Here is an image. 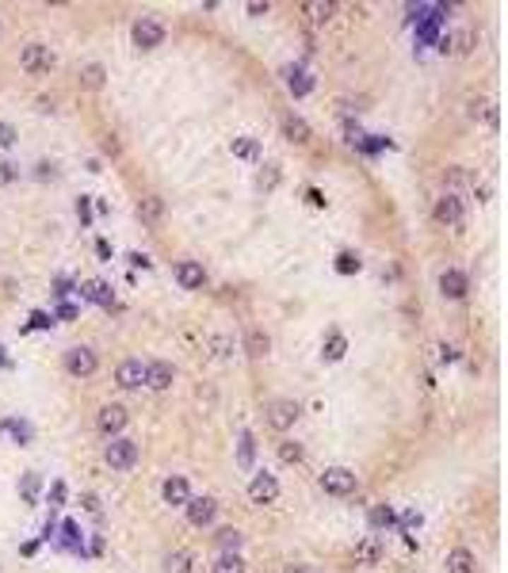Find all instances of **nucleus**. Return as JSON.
<instances>
[{
    "label": "nucleus",
    "instance_id": "obj_1",
    "mask_svg": "<svg viewBox=\"0 0 508 573\" xmlns=\"http://www.w3.org/2000/svg\"><path fill=\"white\" fill-rule=\"evenodd\" d=\"M103 459H107L111 471H130V466L138 463V444L126 436H115L107 447H103Z\"/></svg>",
    "mask_w": 508,
    "mask_h": 573
},
{
    "label": "nucleus",
    "instance_id": "obj_2",
    "mask_svg": "<svg viewBox=\"0 0 508 573\" xmlns=\"http://www.w3.org/2000/svg\"><path fill=\"white\" fill-rule=\"evenodd\" d=\"M65 371H69L73 379H92V374L100 371V355L92 348H84V344H77V348L65 352Z\"/></svg>",
    "mask_w": 508,
    "mask_h": 573
},
{
    "label": "nucleus",
    "instance_id": "obj_3",
    "mask_svg": "<svg viewBox=\"0 0 508 573\" xmlns=\"http://www.w3.org/2000/svg\"><path fill=\"white\" fill-rule=\"evenodd\" d=\"M130 42L138 50H157L165 42V27L157 20H149V16H142V20H134V27H130Z\"/></svg>",
    "mask_w": 508,
    "mask_h": 573
},
{
    "label": "nucleus",
    "instance_id": "obj_4",
    "mask_svg": "<svg viewBox=\"0 0 508 573\" xmlns=\"http://www.w3.org/2000/svg\"><path fill=\"white\" fill-rule=\"evenodd\" d=\"M20 65L27 73H50L54 69V50L46 42H27L20 50Z\"/></svg>",
    "mask_w": 508,
    "mask_h": 573
},
{
    "label": "nucleus",
    "instance_id": "obj_5",
    "mask_svg": "<svg viewBox=\"0 0 508 573\" xmlns=\"http://www.w3.org/2000/svg\"><path fill=\"white\" fill-rule=\"evenodd\" d=\"M321 490L333 493V497H348L355 493V471H348V466H325L321 474Z\"/></svg>",
    "mask_w": 508,
    "mask_h": 573
},
{
    "label": "nucleus",
    "instance_id": "obj_6",
    "mask_svg": "<svg viewBox=\"0 0 508 573\" xmlns=\"http://www.w3.org/2000/svg\"><path fill=\"white\" fill-rule=\"evenodd\" d=\"M298 417H302V406H298V401H271L268 406V425L276 432H290L298 425Z\"/></svg>",
    "mask_w": 508,
    "mask_h": 573
},
{
    "label": "nucleus",
    "instance_id": "obj_7",
    "mask_svg": "<svg viewBox=\"0 0 508 573\" xmlns=\"http://www.w3.org/2000/svg\"><path fill=\"white\" fill-rule=\"evenodd\" d=\"M432 214H436V222H439V225H463V218H466L463 199H459L455 191H444V195H439L436 206H432Z\"/></svg>",
    "mask_w": 508,
    "mask_h": 573
},
{
    "label": "nucleus",
    "instance_id": "obj_8",
    "mask_svg": "<svg viewBox=\"0 0 508 573\" xmlns=\"http://www.w3.org/2000/svg\"><path fill=\"white\" fill-rule=\"evenodd\" d=\"M126 420H130V413L122 409V406H115V401H111V406H103V409L96 413V428H100L107 439H115L119 432L126 428Z\"/></svg>",
    "mask_w": 508,
    "mask_h": 573
},
{
    "label": "nucleus",
    "instance_id": "obj_9",
    "mask_svg": "<svg viewBox=\"0 0 508 573\" xmlns=\"http://www.w3.org/2000/svg\"><path fill=\"white\" fill-rule=\"evenodd\" d=\"M276 497H279L276 474H268V471L252 474V482H249V501H252V504H271Z\"/></svg>",
    "mask_w": 508,
    "mask_h": 573
},
{
    "label": "nucleus",
    "instance_id": "obj_10",
    "mask_svg": "<svg viewBox=\"0 0 508 573\" xmlns=\"http://www.w3.org/2000/svg\"><path fill=\"white\" fill-rule=\"evenodd\" d=\"M115 382L122 390H142L146 386V363L142 360H122L115 367Z\"/></svg>",
    "mask_w": 508,
    "mask_h": 573
},
{
    "label": "nucleus",
    "instance_id": "obj_11",
    "mask_svg": "<svg viewBox=\"0 0 508 573\" xmlns=\"http://www.w3.org/2000/svg\"><path fill=\"white\" fill-rule=\"evenodd\" d=\"M187 520L195 524V528H206V524H214V516H218V504H214V497H187Z\"/></svg>",
    "mask_w": 508,
    "mask_h": 573
},
{
    "label": "nucleus",
    "instance_id": "obj_12",
    "mask_svg": "<svg viewBox=\"0 0 508 573\" xmlns=\"http://www.w3.org/2000/svg\"><path fill=\"white\" fill-rule=\"evenodd\" d=\"M172 379H176V367L168 360H153V363H146V386L149 390H168L172 386Z\"/></svg>",
    "mask_w": 508,
    "mask_h": 573
},
{
    "label": "nucleus",
    "instance_id": "obj_13",
    "mask_svg": "<svg viewBox=\"0 0 508 573\" xmlns=\"http://www.w3.org/2000/svg\"><path fill=\"white\" fill-rule=\"evenodd\" d=\"M176 279H180L184 290H203L206 271H203L199 260H180V264H176Z\"/></svg>",
    "mask_w": 508,
    "mask_h": 573
},
{
    "label": "nucleus",
    "instance_id": "obj_14",
    "mask_svg": "<svg viewBox=\"0 0 508 573\" xmlns=\"http://www.w3.org/2000/svg\"><path fill=\"white\" fill-rule=\"evenodd\" d=\"M439 295L451 298V302H459V298H466V276L459 268H447L444 276H439Z\"/></svg>",
    "mask_w": 508,
    "mask_h": 573
},
{
    "label": "nucleus",
    "instance_id": "obj_15",
    "mask_svg": "<svg viewBox=\"0 0 508 573\" xmlns=\"http://www.w3.org/2000/svg\"><path fill=\"white\" fill-rule=\"evenodd\" d=\"M161 497H165V504H187V497H191V490H187V478H184V474L165 478Z\"/></svg>",
    "mask_w": 508,
    "mask_h": 573
},
{
    "label": "nucleus",
    "instance_id": "obj_16",
    "mask_svg": "<svg viewBox=\"0 0 508 573\" xmlns=\"http://www.w3.org/2000/svg\"><path fill=\"white\" fill-rule=\"evenodd\" d=\"M444 566H447V573H478V558L466 547H455V550H447Z\"/></svg>",
    "mask_w": 508,
    "mask_h": 573
},
{
    "label": "nucleus",
    "instance_id": "obj_17",
    "mask_svg": "<svg viewBox=\"0 0 508 573\" xmlns=\"http://www.w3.org/2000/svg\"><path fill=\"white\" fill-rule=\"evenodd\" d=\"M302 16H306V20L314 23V27H321V23H329V20L336 16V4H333V0H306V4H302Z\"/></svg>",
    "mask_w": 508,
    "mask_h": 573
},
{
    "label": "nucleus",
    "instance_id": "obj_18",
    "mask_svg": "<svg viewBox=\"0 0 508 573\" xmlns=\"http://www.w3.org/2000/svg\"><path fill=\"white\" fill-rule=\"evenodd\" d=\"M244 352H249L252 360H264V355L271 352V336L264 333V329H249V333H244Z\"/></svg>",
    "mask_w": 508,
    "mask_h": 573
},
{
    "label": "nucleus",
    "instance_id": "obj_19",
    "mask_svg": "<svg viewBox=\"0 0 508 573\" xmlns=\"http://www.w3.org/2000/svg\"><path fill=\"white\" fill-rule=\"evenodd\" d=\"M355 562H360V566H379V558H382V547H379V539H374V535H367V539H360L355 543Z\"/></svg>",
    "mask_w": 508,
    "mask_h": 573
},
{
    "label": "nucleus",
    "instance_id": "obj_20",
    "mask_svg": "<svg viewBox=\"0 0 508 573\" xmlns=\"http://www.w3.org/2000/svg\"><path fill=\"white\" fill-rule=\"evenodd\" d=\"M474 42H478V35L470 31V27H459L455 35H447V50L459 54V58H466V54L474 50Z\"/></svg>",
    "mask_w": 508,
    "mask_h": 573
},
{
    "label": "nucleus",
    "instance_id": "obj_21",
    "mask_svg": "<svg viewBox=\"0 0 508 573\" xmlns=\"http://www.w3.org/2000/svg\"><path fill=\"white\" fill-rule=\"evenodd\" d=\"M283 134H287L295 146H306L309 138H314V134H309V123H306V119H298V115H287V119H283Z\"/></svg>",
    "mask_w": 508,
    "mask_h": 573
},
{
    "label": "nucleus",
    "instance_id": "obj_22",
    "mask_svg": "<svg viewBox=\"0 0 508 573\" xmlns=\"http://www.w3.org/2000/svg\"><path fill=\"white\" fill-rule=\"evenodd\" d=\"M138 218L149 222V225L161 222V218H165V199H161V195H146V199L138 203Z\"/></svg>",
    "mask_w": 508,
    "mask_h": 573
},
{
    "label": "nucleus",
    "instance_id": "obj_23",
    "mask_svg": "<svg viewBox=\"0 0 508 573\" xmlns=\"http://www.w3.org/2000/svg\"><path fill=\"white\" fill-rule=\"evenodd\" d=\"M103 81H107V69H103L100 61H84V65H81V84H84V88L100 92Z\"/></svg>",
    "mask_w": 508,
    "mask_h": 573
},
{
    "label": "nucleus",
    "instance_id": "obj_24",
    "mask_svg": "<svg viewBox=\"0 0 508 573\" xmlns=\"http://www.w3.org/2000/svg\"><path fill=\"white\" fill-rule=\"evenodd\" d=\"M161 569L165 573H191V554L187 550H168L161 558Z\"/></svg>",
    "mask_w": 508,
    "mask_h": 573
},
{
    "label": "nucleus",
    "instance_id": "obj_25",
    "mask_svg": "<svg viewBox=\"0 0 508 573\" xmlns=\"http://www.w3.org/2000/svg\"><path fill=\"white\" fill-rule=\"evenodd\" d=\"M211 573H244V558L241 554H218V562L211 566Z\"/></svg>",
    "mask_w": 508,
    "mask_h": 573
},
{
    "label": "nucleus",
    "instance_id": "obj_26",
    "mask_svg": "<svg viewBox=\"0 0 508 573\" xmlns=\"http://www.w3.org/2000/svg\"><path fill=\"white\" fill-rule=\"evenodd\" d=\"M241 543H244V535H241L237 528H222V531H218V547H222V554H237Z\"/></svg>",
    "mask_w": 508,
    "mask_h": 573
},
{
    "label": "nucleus",
    "instance_id": "obj_27",
    "mask_svg": "<svg viewBox=\"0 0 508 573\" xmlns=\"http://www.w3.org/2000/svg\"><path fill=\"white\" fill-rule=\"evenodd\" d=\"M287 88L295 92V96H306V92L314 88V81H309V73H302V69H287Z\"/></svg>",
    "mask_w": 508,
    "mask_h": 573
},
{
    "label": "nucleus",
    "instance_id": "obj_28",
    "mask_svg": "<svg viewBox=\"0 0 508 573\" xmlns=\"http://www.w3.org/2000/svg\"><path fill=\"white\" fill-rule=\"evenodd\" d=\"M84 295H88L92 302H100V306H111V287L103 283V279H92V283L84 287Z\"/></svg>",
    "mask_w": 508,
    "mask_h": 573
},
{
    "label": "nucleus",
    "instance_id": "obj_29",
    "mask_svg": "<svg viewBox=\"0 0 508 573\" xmlns=\"http://www.w3.org/2000/svg\"><path fill=\"white\" fill-rule=\"evenodd\" d=\"M493 107H497V103H489V100H482V96H478V100L470 96V100H466V115H470V119H489V115H493Z\"/></svg>",
    "mask_w": 508,
    "mask_h": 573
},
{
    "label": "nucleus",
    "instance_id": "obj_30",
    "mask_svg": "<svg viewBox=\"0 0 508 573\" xmlns=\"http://www.w3.org/2000/svg\"><path fill=\"white\" fill-rule=\"evenodd\" d=\"M344 352H348V341H344L341 333H333L325 341V360H344Z\"/></svg>",
    "mask_w": 508,
    "mask_h": 573
},
{
    "label": "nucleus",
    "instance_id": "obj_31",
    "mask_svg": "<svg viewBox=\"0 0 508 573\" xmlns=\"http://www.w3.org/2000/svg\"><path fill=\"white\" fill-rule=\"evenodd\" d=\"M302 444H295V439H283V444H279V459H283V463H302Z\"/></svg>",
    "mask_w": 508,
    "mask_h": 573
},
{
    "label": "nucleus",
    "instance_id": "obj_32",
    "mask_svg": "<svg viewBox=\"0 0 508 573\" xmlns=\"http://www.w3.org/2000/svg\"><path fill=\"white\" fill-rule=\"evenodd\" d=\"M336 271H360V256H352V252H341V256H336Z\"/></svg>",
    "mask_w": 508,
    "mask_h": 573
},
{
    "label": "nucleus",
    "instance_id": "obj_33",
    "mask_svg": "<svg viewBox=\"0 0 508 573\" xmlns=\"http://www.w3.org/2000/svg\"><path fill=\"white\" fill-rule=\"evenodd\" d=\"M0 146H16V126L12 123H0Z\"/></svg>",
    "mask_w": 508,
    "mask_h": 573
},
{
    "label": "nucleus",
    "instance_id": "obj_34",
    "mask_svg": "<svg viewBox=\"0 0 508 573\" xmlns=\"http://www.w3.org/2000/svg\"><path fill=\"white\" fill-rule=\"evenodd\" d=\"M211 344H214V352H218V355H230V352H233V341H230V336H211Z\"/></svg>",
    "mask_w": 508,
    "mask_h": 573
},
{
    "label": "nucleus",
    "instance_id": "obj_35",
    "mask_svg": "<svg viewBox=\"0 0 508 573\" xmlns=\"http://www.w3.org/2000/svg\"><path fill=\"white\" fill-rule=\"evenodd\" d=\"M241 463H244V466L252 463V436H249V432L241 436Z\"/></svg>",
    "mask_w": 508,
    "mask_h": 573
},
{
    "label": "nucleus",
    "instance_id": "obj_36",
    "mask_svg": "<svg viewBox=\"0 0 508 573\" xmlns=\"http://www.w3.org/2000/svg\"><path fill=\"white\" fill-rule=\"evenodd\" d=\"M233 153H237V157H252V153H256V146H252L249 138H241V142H233Z\"/></svg>",
    "mask_w": 508,
    "mask_h": 573
},
{
    "label": "nucleus",
    "instance_id": "obj_37",
    "mask_svg": "<svg viewBox=\"0 0 508 573\" xmlns=\"http://www.w3.org/2000/svg\"><path fill=\"white\" fill-rule=\"evenodd\" d=\"M371 520L382 528V524H394V512H390V509H374V512H371Z\"/></svg>",
    "mask_w": 508,
    "mask_h": 573
},
{
    "label": "nucleus",
    "instance_id": "obj_38",
    "mask_svg": "<svg viewBox=\"0 0 508 573\" xmlns=\"http://www.w3.org/2000/svg\"><path fill=\"white\" fill-rule=\"evenodd\" d=\"M276 180H279V165H268V176H260V184H264V187H276Z\"/></svg>",
    "mask_w": 508,
    "mask_h": 573
},
{
    "label": "nucleus",
    "instance_id": "obj_39",
    "mask_svg": "<svg viewBox=\"0 0 508 573\" xmlns=\"http://www.w3.org/2000/svg\"><path fill=\"white\" fill-rule=\"evenodd\" d=\"M12 180H16V165L4 161V165H0V184H12Z\"/></svg>",
    "mask_w": 508,
    "mask_h": 573
},
{
    "label": "nucleus",
    "instance_id": "obj_40",
    "mask_svg": "<svg viewBox=\"0 0 508 573\" xmlns=\"http://www.w3.org/2000/svg\"><path fill=\"white\" fill-rule=\"evenodd\" d=\"M283 573H317V569L309 566V562H290V566H287Z\"/></svg>",
    "mask_w": 508,
    "mask_h": 573
},
{
    "label": "nucleus",
    "instance_id": "obj_41",
    "mask_svg": "<svg viewBox=\"0 0 508 573\" xmlns=\"http://www.w3.org/2000/svg\"><path fill=\"white\" fill-rule=\"evenodd\" d=\"M249 16H268V0H264V4H260V0H252V4H249Z\"/></svg>",
    "mask_w": 508,
    "mask_h": 573
},
{
    "label": "nucleus",
    "instance_id": "obj_42",
    "mask_svg": "<svg viewBox=\"0 0 508 573\" xmlns=\"http://www.w3.org/2000/svg\"><path fill=\"white\" fill-rule=\"evenodd\" d=\"M130 264H138V268H149V256H142V252H130Z\"/></svg>",
    "mask_w": 508,
    "mask_h": 573
},
{
    "label": "nucleus",
    "instance_id": "obj_43",
    "mask_svg": "<svg viewBox=\"0 0 508 573\" xmlns=\"http://www.w3.org/2000/svg\"><path fill=\"white\" fill-rule=\"evenodd\" d=\"M0 35H4V23H0Z\"/></svg>",
    "mask_w": 508,
    "mask_h": 573
}]
</instances>
